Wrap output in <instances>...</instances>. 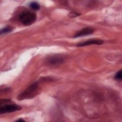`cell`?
<instances>
[{"instance_id":"7a4b0ae2","label":"cell","mask_w":122,"mask_h":122,"mask_svg":"<svg viewBox=\"0 0 122 122\" xmlns=\"http://www.w3.org/2000/svg\"><path fill=\"white\" fill-rule=\"evenodd\" d=\"M19 20L25 26H29L33 23L36 20V14L30 10H23L19 16Z\"/></svg>"},{"instance_id":"30bf717a","label":"cell","mask_w":122,"mask_h":122,"mask_svg":"<svg viewBox=\"0 0 122 122\" xmlns=\"http://www.w3.org/2000/svg\"><path fill=\"white\" fill-rule=\"evenodd\" d=\"M122 71L121 70H120L119 71H118L115 76V78L116 79V80H121L122 79Z\"/></svg>"},{"instance_id":"8fae6325","label":"cell","mask_w":122,"mask_h":122,"mask_svg":"<svg viewBox=\"0 0 122 122\" xmlns=\"http://www.w3.org/2000/svg\"><path fill=\"white\" fill-rule=\"evenodd\" d=\"M16 122H25V121L23 119L20 118V119H19L17 120L16 121Z\"/></svg>"},{"instance_id":"277c9868","label":"cell","mask_w":122,"mask_h":122,"mask_svg":"<svg viewBox=\"0 0 122 122\" xmlns=\"http://www.w3.org/2000/svg\"><path fill=\"white\" fill-rule=\"evenodd\" d=\"M64 61V59L61 55H54L49 57L47 60V62L48 64L55 65L62 63Z\"/></svg>"},{"instance_id":"8992f818","label":"cell","mask_w":122,"mask_h":122,"mask_svg":"<svg viewBox=\"0 0 122 122\" xmlns=\"http://www.w3.org/2000/svg\"><path fill=\"white\" fill-rule=\"evenodd\" d=\"M93 29L90 27H86L77 32L73 36V38H77L84 36H87L92 34L94 32Z\"/></svg>"},{"instance_id":"ba28073f","label":"cell","mask_w":122,"mask_h":122,"mask_svg":"<svg viewBox=\"0 0 122 122\" xmlns=\"http://www.w3.org/2000/svg\"><path fill=\"white\" fill-rule=\"evenodd\" d=\"M12 30V29L10 27H6L2 28L0 30V34L8 33Z\"/></svg>"},{"instance_id":"3957f363","label":"cell","mask_w":122,"mask_h":122,"mask_svg":"<svg viewBox=\"0 0 122 122\" xmlns=\"http://www.w3.org/2000/svg\"><path fill=\"white\" fill-rule=\"evenodd\" d=\"M21 109V107L16 104H5L0 107V114L10 113Z\"/></svg>"},{"instance_id":"52a82bcc","label":"cell","mask_w":122,"mask_h":122,"mask_svg":"<svg viewBox=\"0 0 122 122\" xmlns=\"http://www.w3.org/2000/svg\"><path fill=\"white\" fill-rule=\"evenodd\" d=\"M30 8L33 10H39L40 9V4L35 1H33V2H31L30 4Z\"/></svg>"},{"instance_id":"5b68a950","label":"cell","mask_w":122,"mask_h":122,"mask_svg":"<svg viewBox=\"0 0 122 122\" xmlns=\"http://www.w3.org/2000/svg\"><path fill=\"white\" fill-rule=\"evenodd\" d=\"M104 41L102 40L99 39H92L89 40L81 43H79L76 45L77 47H83L85 46H88L90 45L96 44V45H101L103 44Z\"/></svg>"},{"instance_id":"9c48e42d","label":"cell","mask_w":122,"mask_h":122,"mask_svg":"<svg viewBox=\"0 0 122 122\" xmlns=\"http://www.w3.org/2000/svg\"><path fill=\"white\" fill-rule=\"evenodd\" d=\"M81 14L79 13H78L77 12H74V11H71L68 14V16H69L70 18H75L77 16H80Z\"/></svg>"},{"instance_id":"6da1fadb","label":"cell","mask_w":122,"mask_h":122,"mask_svg":"<svg viewBox=\"0 0 122 122\" xmlns=\"http://www.w3.org/2000/svg\"><path fill=\"white\" fill-rule=\"evenodd\" d=\"M40 92V87L39 84L37 81H36L30 85L19 94L18 96V99L19 100H22L31 99L38 95Z\"/></svg>"}]
</instances>
